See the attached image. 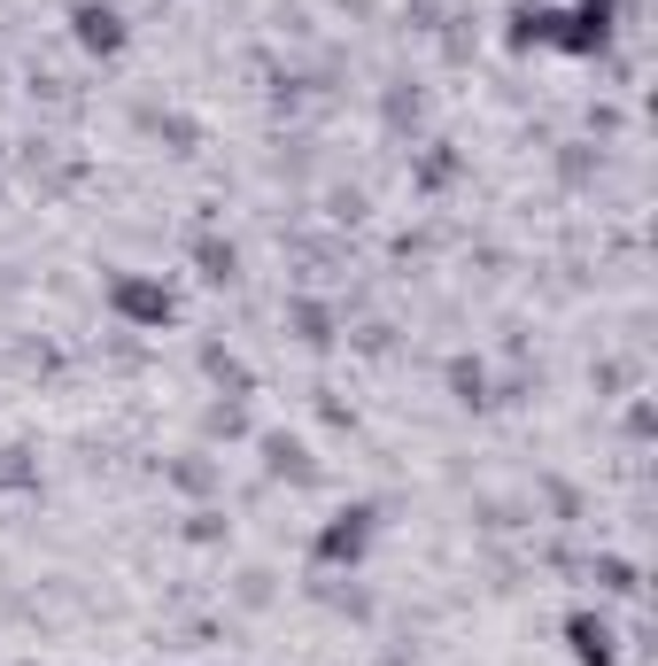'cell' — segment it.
<instances>
[{
	"instance_id": "cell-1",
	"label": "cell",
	"mask_w": 658,
	"mask_h": 666,
	"mask_svg": "<svg viewBox=\"0 0 658 666\" xmlns=\"http://www.w3.org/2000/svg\"><path fill=\"white\" fill-rule=\"evenodd\" d=\"M117 311H125V319H140V326H164V319H170V295L140 287V280H117Z\"/></svg>"
},
{
	"instance_id": "cell-2",
	"label": "cell",
	"mask_w": 658,
	"mask_h": 666,
	"mask_svg": "<svg viewBox=\"0 0 658 666\" xmlns=\"http://www.w3.org/2000/svg\"><path fill=\"white\" fill-rule=\"evenodd\" d=\"M78 31H86L94 47H117V16H109V8H86V16H78Z\"/></svg>"
},
{
	"instance_id": "cell-3",
	"label": "cell",
	"mask_w": 658,
	"mask_h": 666,
	"mask_svg": "<svg viewBox=\"0 0 658 666\" xmlns=\"http://www.w3.org/2000/svg\"><path fill=\"white\" fill-rule=\"evenodd\" d=\"M573 644H581V659L605 666V628H589V620H573Z\"/></svg>"
}]
</instances>
